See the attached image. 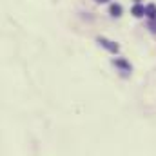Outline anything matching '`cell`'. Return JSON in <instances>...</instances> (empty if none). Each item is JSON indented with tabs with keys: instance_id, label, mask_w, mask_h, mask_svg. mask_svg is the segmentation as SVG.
<instances>
[{
	"instance_id": "obj_1",
	"label": "cell",
	"mask_w": 156,
	"mask_h": 156,
	"mask_svg": "<svg viewBox=\"0 0 156 156\" xmlns=\"http://www.w3.org/2000/svg\"><path fill=\"white\" fill-rule=\"evenodd\" d=\"M98 44H102L105 49H109L111 53H118V44H115V42H111V40L104 38V37H98Z\"/></svg>"
},
{
	"instance_id": "obj_2",
	"label": "cell",
	"mask_w": 156,
	"mask_h": 156,
	"mask_svg": "<svg viewBox=\"0 0 156 156\" xmlns=\"http://www.w3.org/2000/svg\"><path fill=\"white\" fill-rule=\"evenodd\" d=\"M131 13H133L134 16H138V18H140V16H144V15H145V7H144L142 4H136V5L131 9Z\"/></svg>"
},
{
	"instance_id": "obj_3",
	"label": "cell",
	"mask_w": 156,
	"mask_h": 156,
	"mask_svg": "<svg viewBox=\"0 0 156 156\" xmlns=\"http://www.w3.org/2000/svg\"><path fill=\"white\" fill-rule=\"evenodd\" d=\"M109 13H111L113 16H120V15H122V5H120V4H111Z\"/></svg>"
},
{
	"instance_id": "obj_4",
	"label": "cell",
	"mask_w": 156,
	"mask_h": 156,
	"mask_svg": "<svg viewBox=\"0 0 156 156\" xmlns=\"http://www.w3.org/2000/svg\"><path fill=\"white\" fill-rule=\"evenodd\" d=\"M145 15H147L149 18H153V20H154V18H156V5H154V4H149V5L145 7Z\"/></svg>"
},
{
	"instance_id": "obj_5",
	"label": "cell",
	"mask_w": 156,
	"mask_h": 156,
	"mask_svg": "<svg viewBox=\"0 0 156 156\" xmlns=\"http://www.w3.org/2000/svg\"><path fill=\"white\" fill-rule=\"evenodd\" d=\"M113 64H115V66H118V67H122V69H125V71H129V69H131V66H129L125 60H122V58H116V60H113Z\"/></svg>"
},
{
	"instance_id": "obj_6",
	"label": "cell",
	"mask_w": 156,
	"mask_h": 156,
	"mask_svg": "<svg viewBox=\"0 0 156 156\" xmlns=\"http://www.w3.org/2000/svg\"><path fill=\"white\" fill-rule=\"evenodd\" d=\"M149 27H151V31H154V33H156V22H151V24H149Z\"/></svg>"
},
{
	"instance_id": "obj_7",
	"label": "cell",
	"mask_w": 156,
	"mask_h": 156,
	"mask_svg": "<svg viewBox=\"0 0 156 156\" xmlns=\"http://www.w3.org/2000/svg\"><path fill=\"white\" fill-rule=\"evenodd\" d=\"M96 2H102V4H104V2H109V0H96Z\"/></svg>"
},
{
	"instance_id": "obj_8",
	"label": "cell",
	"mask_w": 156,
	"mask_h": 156,
	"mask_svg": "<svg viewBox=\"0 0 156 156\" xmlns=\"http://www.w3.org/2000/svg\"><path fill=\"white\" fill-rule=\"evenodd\" d=\"M134 2H140V0H134Z\"/></svg>"
}]
</instances>
